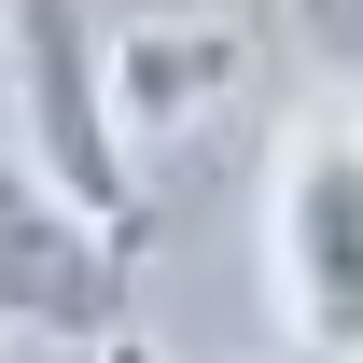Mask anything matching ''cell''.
<instances>
[{
    "label": "cell",
    "instance_id": "2",
    "mask_svg": "<svg viewBox=\"0 0 363 363\" xmlns=\"http://www.w3.org/2000/svg\"><path fill=\"white\" fill-rule=\"evenodd\" d=\"M126 252L140 238L112 210H84L43 154H0V335H28V350H98V335H126Z\"/></svg>",
    "mask_w": 363,
    "mask_h": 363
},
{
    "label": "cell",
    "instance_id": "5",
    "mask_svg": "<svg viewBox=\"0 0 363 363\" xmlns=\"http://www.w3.org/2000/svg\"><path fill=\"white\" fill-rule=\"evenodd\" d=\"M294 43L321 70H363V0H294Z\"/></svg>",
    "mask_w": 363,
    "mask_h": 363
},
{
    "label": "cell",
    "instance_id": "4",
    "mask_svg": "<svg viewBox=\"0 0 363 363\" xmlns=\"http://www.w3.org/2000/svg\"><path fill=\"white\" fill-rule=\"evenodd\" d=\"M238 84H252L238 14H126L112 28V112H126V140H196Z\"/></svg>",
    "mask_w": 363,
    "mask_h": 363
},
{
    "label": "cell",
    "instance_id": "3",
    "mask_svg": "<svg viewBox=\"0 0 363 363\" xmlns=\"http://www.w3.org/2000/svg\"><path fill=\"white\" fill-rule=\"evenodd\" d=\"M14 126H28V154L84 210H112L140 238V168H126L140 140L112 112V28H98L84 0H14Z\"/></svg>",
    "mask_w": 363,
    "mask_h": 363
},
{
    "label": "cell",
    "instance_id": "6",
    "mask_svg": "<svg viewBox=\"0 0 363 363\" xmlns=\"http://www.w3.org/2000/svg\"><path fill=\"white\" fill-rule=\"evenodd\" d=\"M0 112H14V0H0Z\"/></svg>",
    "mask_w": 363,
    "mask_h": 363
},
{
    "label": "cell",
    "instance_id": "1",
    "mask_svg": "<svg viewBox=\"0 0 363 363\" xmlns=\"http://www.w3.org/2000/svg\"><path fill=\"white\" fill-rule=\"evenodd\" d=\"M266 266L308 363H363V112H308L266 168Z\"/></svg>",
    "mask_w": 363,
    "mask_h": 363
}]
</instances>
